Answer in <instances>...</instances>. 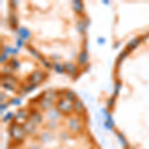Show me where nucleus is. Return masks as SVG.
<instances>
[{"instance_id": "f257e3e1", "label": "nucleus", "mask_w": 149, "mask_h": 149, "mask_svg": "<svg viewBox=\"0 0 149 149\" xmlns=\"http://www.w3.org/2000/svg\"><path fill=\"white\" fill-rule=\"evenodd\" d=\"M9 132H10L12 139H13L14 141H16V142H22L24 139H25L26 132L24 130L23 126L20 125V124L14 123L13 122L10 125Z\"/></svg>"}, {"instance_id": "f03ea898", "label": "nucleus", "mask_w": 149, "mask_h": 149, "mask_svg": "<svg viewBox=\"0 0 149 149\" xmlns=\"http://www.w3.org/2000/svg\"><path fill=\"white\" fill-rule=\"evenodd\" d=\"M57 109L59 111L63 112V113H70L72 110L74 109L73 102H69L66 98H61L59 102H57Z\"/></svg>"}, {"instance_id": "7ed1b4c3", "label": "nucleus", "mask_w": 149, "mask_h": 149, "mask_svg": "<svg viewBox=\"0 0 149 149\" xmlns=\"http://www.w3.org/2000/svg\"><path fill=\"white\" fill-rule=\"evenodd\" d=\"M45 79V76L42 72L40 71H36L34 73H32L30 74V77L28 78V81L31 85H34V86H38L39 84L42 83Z\"/></svg>"}, {"instance_id": "20e7f679", "label": "nucleus", "mask_w": 149, "mask_h": 149, "mask_svg": "<svg viewBox=\"0 0 149 149\" xmlns=\"http://www.w3.org/2000/svg\"><path fill=\"white\" fill-rule=\"evenodd\" d=\"M29 112L26 111L25 109H21L16 113L15 117H14V123L20 124V125H23L26 121L28 120L29 118Z\"/></svg>"}, {"instance_id": "39448f33", "label": "nucleus", "mask_w": 149, "mask_h": 149, "mask_svg": "<svg viewBox=\"0 0 149 149\" xmlns=\"http://www.w3.org/2000/svg\"><path fill=\"white\" fill-rule=\"evenodd\" d=\"M69 128H70V130L73 132H79L81 129L80 120H79L78 118H76V117L71 118L69 121Z\"/></svg>"}, {"instance_id": "423d86ee", "label": "nucleus", "mask_w": 149, "mask_h": 149, "mask_svg": "<svg viewBox=\"0 0 149 149\" xmlns=\"http://www.w3.org/2000/svg\"><path fill=\"white\" fill-rule=\"evenodd\" d=\"M29 120L34 122L36 125H38V124H40L41 122H42L43 118H42V115H41L39 112L37 111V110H33L32 112H30V114H29Z\"/></svg>"}, {"instance_id": "0eeeda50", "label": "nucleus", "mask_w": 149, "mask_h": 149, "mask_svg": "<svg viewBox=\"0 0 149 149\" xmlns=\"http://www.w3.org/2000/svg\"><path fill=\"white\" fill-rule=\"evenodd\" d=\"M22 126H23V128H24V130H25V132H26V133H28V134L34 133L35 130H36V127H37V125H36L34 122L30 121L29 119L23 124Z\"/></svg>"}, {"instance_id": "6e6552de", "label": "nucleus", "mask_w": 149, "mask_h": 149, "mask_svg": "<svg viewBox=\"0 0 149 149\" xmlns=\"http://www.w3.org/2000/svg\"><path fill=\"white\" fill-rule=\"evenodd\" d=\"M73 107H74V110L77 112V113H81L85 109V105H84L83 102L79 98H77L76 100L73 102Z\"/></svg>"}, {"instance_id": "1a4fd4ad", "label": "nucleus", "mask_w": 149, "mask_h": 149, "mask_svg": "<svg viewBox=\"0 0 149 149\" xmlns=\"http://www.w3.org/2000/svg\"><path fill=\"white\" fill-rule=\"evenodd\" d=\"M88 53H86V51H81L80 53V55H79V57H78L79 64H80L81 66H85V65L88 63Z\"/></svg>"}, {"instance_id": "9d476101", "label": "nucleus", "mask_w": 149, "mask_h": 149, "mask_svg": "<svg viewBox=\"0 0 149 149\" xmlns=\"http://www.w3.org/2000/svg\"><path fill=\"white\" fill-rule=\"evenodd\" d=\"M53 100H47V98L43 97L42 100H40V107H42L43 109H50L53 107Z\"/></svg>"}, {"instance_id": "9b49d317", "label": "nucleus", "mask_w": 149, "mask_h": 149, "mask_svg": "<svg viewBox=\"0 0 149 149\" xmlns=\"http://www.w3.org/2000/svg\"><path fill=\"white\" fill-rule=\"evenodd\" d=\"M64 67H65V71H66L70 76H74V74H76L77 68L73 63H70V62H68V63H66L64 65Z\"/></svg>"}, {"instance_id": "f8f14e48", "label": "nucleus", "mask_w": 149, "mask_h": 149, "mask_svg": "<svg viewBox=\"0 0 149 149\" xmlns=\"http://www.w3.org/2000/svg\"><path fill=\"white\" fill-rule=\"evenodd\" d=\"M73 8L77 13H81V12H83L84 11L83 2L80 1V0H74V1H73Z\"/></svg>"}, {"instance_id": "ddd939ff", "label": "nucleus", "mask_w": 149, "mask_h": 149, "mask_svg": "<svg viewBox=\"0 0 149 149\" xmlns=\"http://www.w3.org/2000/svg\"><path fill=\"white\" fill-rule=\"evenodd\" d=\"M64 97L66 100H68L69 102H74V100H77V95H74V93L72 92V91H65Z\"/></svg>"}, {"instance_id": "4468645a", "label": "nucleus", "mask_w": 149, "mask_h": 149, "mask_svg": "<svg viewBox=\"0 0 149 149\" xmlns=\"http://www.w3.org/2000/svg\"><path fill=\"white\" fill-rule=\"evenodd\" d=\"M2 81L3 83H7V84H10V85H15L17 84V80H16L14 77H12L11 74H6V76L2 77Z\"/></svg>"}, {"instance_id": "2eb2a0df", "label": "nucleus", "mask_w": 149, "mask_h": 149, "mask_svg": "<svg viewBox=\"0 0 149 149\" xmlns=\"http://www.w3.org/2000/svg\"><path fill=\"white\" fill-rule=\"evenodd\" d=\"M140 38H135V39H133L132 41H130V42L127 44V48H126V50L127 51H130V50H133L134 48H136L137 47V45L140 43Z\"/></svg>"}, {"instance_id": "dca6fc26", "label": "nucleus", "mask_w": 149, "mask_h": 149, "mask_svg": "<svg viewBox=\"0 0 149 149\" xmlns=\"http://www.w3.org/2000/svg\"><path fill=\"white\" fill-rule=\"evenodd\" d=\"M59 116H60V113L58 109H53L50 112H48V117H49L50 120H56Z\"/></svg>"}, {"instance_id": "f3484780", "label": "nucleus", "mask_w": 149, "mask_h": 149, "mask_svg": "<svg viewBox=\"0 0 149 149\" xmlns=\"http://www.w3.org/2000/svg\"><path fill=\"white\" fill-rule=\"evenodd\" d=\"M55 97H56V92H54V91H52V90H48L43 93V97L47 98V100H52V98H54Z\"/></svg>"}, {"instance_id": "a211bd4d", "label": "nucleus", "mask_w": 149, "mask_h": 149, "mask_svg": "<svg viewBox=\"0 0 149 149\" xmlns=\"http://www.w3.org/2000/svg\"><path fill=\"white\" fill-rule=\"evenodd\" d=\"M19 35H20L23 39H29V38H30V32L25 28L19 29Z\"/></svg>"}, {"instance_id": "6ab92c4d", "label": "nucleus", "mask_w": 149, "mask_h": 149, "mask_svg": "<svg viewBox=\"0 0 149 149\" xmlns=\"http://www.w3.org/2000/svg\"><path fill=\"white\" fill-rule=\"evenodd\" d=\"M54 68L55 70L57 71V73H59V74H63L64 72H65V67L63 66V65H61L60 63H54Z\"/></svg>"}, {"instance_id": "aec40b11", "label": "nucleus", "mask_w": 149, "mask_h": 149, "mask_svg": "<svg viewBox=\"0 0 149 149\" xmlns=\"http://www.w3.org/2000/svg\"><path fill=\"white\" fill-rule=\"evenodd\" d=\"M10 25H11L12 28H16V27H17V25H18L17 18H16L14 15L10 16Z\"/></svg>"}, {"instance_id": "412c9836", "label": "nucleus", "mask_w": 149, "mask_h": 149, "mask_svg": "<svg viewBox=\"0 0 149 149\" xmlns=\"http://www.w3.org/2000/svg\"><path fill=\"white\" fill-rule=\"evenodd\" d=\"M28 50H29V52H30L31 54H32L33 56H34L35 58H37V59H42V58H41V55H40L39 53H38L37 51H36V50L34 49V48H32V47H28Z\"/></svg>"}, {"instance_id": "4be33fe9", "label": "nucleus", "mask_w": 149, "mask_h": 149, "mask_svg": "<svg viewBox=\"0 0 149 149\" xmlns=\"http://www.w3.org/2000/svg\"><path fill=\"white\" fill-rule=\"evenodd\" d=\"M128 52L129 51H127V50H124L123 52H121V54L119 55V58H118V60H117V66H119V64H120V62L122 61V60L124 59L126 56H127V54H128Z\"/></svg>"}, {"instance_id": "5701e85b", "label": "nucleus", "mask_w": 149, "mask_h": 149, "mask_svg": "<svg viewBox=\"0 0 149 149\" xmlns=\"http://www.w3.org/2000/svg\"><path fill=\"white\" fill-rule=\"evenodd\" d=\"M117 135H118V139L120 140V142H121V145H122V146H124V147H127V146H128V144H127V141L125 140L124 136L122 135L121 133H118Z\"/></svg>"}, {"instance_id": "b1692460", "label": "nucleus", "mask_w": 149, "mask_h": 149, "mask_svg": "<svg viewBox=\"0 0 149 149\" xmlns=\"http://www.w3.org/2000/svg\"><path fill=\"white\" fill-rule=\"evenodd\" d=\"M41 139H42L43 142H47V141H49L50 139H52V136L50 133H44V134H42Z\"/></svg>"}, {"instance_id": "393cba45", "label": "nucleus", "mask_w": 149, "mask_h": 149, "mask_svg": "<svg viewBox=\"0 0 149 149\" xmlns=\"http://www.w3.org/2000/svg\"><path fill=\"white\" fill-rule=\"evenodd\" d=\"M85 28H86V24L84 21H81V22H79L78 24V29L80 32H84L85 31Z\"/></svg>"}, {"instance_id": "a878e982", "label": "nucleus", "mask_w": 149, "mask_h": 149, "mask_svg": "<svg viewBox=\"0 0 149 149\" xmlns=\"http://www.w3.org/2000/svg\"><path fill=\"white\" fill-rule=\"evenodd\" d=\"M2 86H3L4 88H6L7 90H9V91H13V90H14V86H13V85H10V84L2 83Z\"/></svg>"}, {"instance_id": "bb28decb", "label": "nucleus", "mask_w": 149, "mask_h": 149, "mask_svg": "<svg viewBox=\"0 0 149 149\" xmlns=\"http://www.w3.org/2000/svg\"><path fill=\"white\" fill-rule=\"evenodd\" d=\"M11 66L13 67V68H15V69H17L18 67H19V62L17 61V60H15V59H13L11 61Z\"/></svg>"}, {"instance_id": "cd10ccee", "label": "nucleus", "mask_w": 149, "mask_h": 149, "mask_svg": "<svg viewBox=\"0 0 149 149\" xmlns=\"http://www.w3.org/2000/svg\"><path fill=\"white\" fill-rule=\"evenodd\" d=\"M12 117H13V113H12V112H9L8 114H6L5 116H4V118H3V120L4 121H8L9 119H11Z\"/></svg>"}, {"instance_id": "c85d7f7f", "label": "nucleus", "mask_w": 149, "mask_h": 149, "mask_svg": "<svg viewBox=\"0 0 149 149\" xmlns=\"http://www.w3.org/2000/svg\"><path fill=\"white\" fill-rule=\"evenodd\" d=\"M41 60H42V62L45 64V66H46L47 68H51V67H52L51 66V63H50V62H48L46 59H41Z\"/></svg>"}, {"instance_id": "c756f323", "label": "nucleus", "mask_w": 149, "mask_h": 149, "mask_svg": "<svg viewBox=\"0 0 149 149\" xmlns=\"http://www.w3.org/2000/svg\"><path fill=\"white\" fill-rule=\"evenodd\" d=\"M11 102H13L15 105H18V104H20V103H21V100H20V98H14V100H11Z\"/></svg>"}, {"instance_id": "7c9ffc66", "label": "nucleus", "mask_w": 149, "mask_h": 149, "mask_svg": "<svg viewBox=\"0 0 149 149\" xmlns=\"http://www.w3.org/2000/svg\"><path fill=\"white\" fill-rule=\"evenodd\" d=\"M3 59H4V60L6 59V55H2V58H1V62H3Z\"/></svg>"}, {"instance_id": "2f4dec72", "label": "nucleus", "mask_w": 149, "mask_h": 149, "mask_svg": "<svg viewBox=\"0 0 149 149\" xmlns=\"http://www.w3.org/2000/svg\"><path fill=\"white\" fill-rule=\"evenodd\" d=\"M95 149H97V148H95Z\"/></svg>"}]
</instances>
